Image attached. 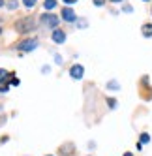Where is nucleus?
<instances>
[{"mask_svg": "<svg viewBox=\"0 0 152 156\" xmlns=\"http://www.w3.org/2000/svg\"><path fill=\"white\" fill-rule=\"evenodd\" d=\"M34 27H36L34 17H25V19H21L17 23V30L19 32H30V30H34Z\"/></svg>", "mask_w": 152, "mask_h": 156, "instance_id": "f257e3e1", "label": "nucleus"}, {"mask_svg": "<svg viewBox=\"0 0 152 156\" xmlns=\"http://www.w3.org/2000/svg\"><path fill=\"white\" fill-rule=\"evenodd\" d=\"M41 23L45 25V27H58V17L57 15H53V13H43L41 15Z\"/></svg>", "mask_w": 152, "mask_h": 156, "instance_id": "f03ea898", "label": "nucleus"}, {"mask_svg": "<svg viewBox=\"0 0 152 156\" xmlns=\"http://www.w3.org/2000/svg\"><path fill=\"white\" fill-rule=\"evenodd\" d=\"M36 47H38V41H36V40H25V41L19 43V51H25V53L34 51Z\"/></svg>", "mask_w": 152, "mask_h": 156, "instance_id": "7ed1b4c3", "label": "nucleus"}, {"mask_svg": "<svg viewBox=\"0 0 152 156\" xmlns=\"http://www.w3.org/2000/svg\"><path fill=\"white\" fill-rule=\"evenodd\" d=\"M62 19L66 21V23H73V21H77L75 12H73L71 8H64V9H62Z\"/></svg>", "mask_w": 152, "mask_h": 156, "instance_id": "20e7f679", "label": "nucleus"}, {"mask_svg": "<svg viewBox=\"0 0 152 156\" xmlns=\"http://www.w3.org/2000/svg\"><path fill=\"white\" fill-rule=\"evenodd\" d=\"M53 41L55 43H64L66 41V32L60 30V28H55L53 30Z\"/></svg>", "mask_w": 152, "mask_h": 156, "instance_id": "39448f33", "label": "nucleus"}, {"mask_svg": "<svg viewBox=\"0 0 152 156\" xmlns=\"http://www.w3.org/2000/svg\"><path fill=\"white\" fill-rule=\"evenodd\" d=\"M83 73H85V68H83L81 64H75V66H71L70 75L73 77V79H81V77H83Z\"/></svg>", "mask_w": 152, "mask_h": 156, "instance_id": "423d86ee", "label": "nucleus"}, {"mask_svg": "<svg viewBox=\"0 0 152 156\" xmlns=\"http://www.w3.org/2000/svg\"><path fill=\"white\" fill-rule=\"evenodd\" d=\"M73 152H75L73 145H64V147H60V154H64V156H70V154H73Z\"/></svg>", "mask_w": 152, "mask_h": 156, "instance_id": "0eeeda50", "label": "nucleus"}, {"mask_svg": "<svg viewBox=\"0 0 152 156\" xmlns=\"http://www.w3.org/2000/svg\"><path fill=\"white\" fill-rule=\"evenodd\" d=\"M141 32H143V36H145V38H150V36H152V23H147V25H143Z\"/></svg>", "mask_w": 152, "mask_h": 156, "instance_id": "6e6552de", "label": "nucleus"}, {"mask_svg": "<svg viewBox=\"0 0 152 156\" xmlns=\"http://www.w3.org/2000/svg\"><path fill=\"white\" fill-rule=\"evenodd\" d=\"M43 6H45V9H53V8L57 6V0H45Z\"/></svg>", "mask_w": 152, "mask_h": 156, "instance_id": "1a4fd4ad", "label": "nucleus"}, {"mask_svg": "<svg viewBox=\"0 0 152 156\" xmlns=\"http://www.w3.org/2000/svg\"><path fill=\"white\" fill-rule=\"evenodd\" d=\"M8 72L4 70V68H0V83H6V79H8Z\"/></svg>", "mask_w": 152, "mask_h": 156, "instance_id": "9d476101", "label": "nucleus"}, {"mask_svg": "<svg viewBox=\"0 0 152 156\" xmlns=\"http://www.w3.org/2000/svg\"><path fill=\"white\" fill-rule=\"evenodd\" d=\"M148 141H150V136H148V133H141V137H139V143L143 145V143H148Z\"/></svg>", "mask_w": 152, "mask_h": 156, "instance_id": "9b49d317", "label": "nucleus"}, {"mask_svg": "<svg viewBox=\"0 0 152 156\" xmlns=\"http://www.w3.org/2000/svg\"><path fill=\"white\" fill-rule=\"evenodd\" d=\"M109 88H111V90H118L120 87H118V83H116V81H109Z\"/></svg>", "mask_w": 152, "mask_h": 156, "instance_id": "f8f14e48", "label": "nucleus"}, {"mask_svg": "<svg viewBox=\"0 0 152 156\" xmlns=\"http://www.w3.org/2000/svg\"><path fill=\"white\" fill-rule=\"evenodd\" d=\"M23 4L26 8H32V6H36V0H23Z\"/></svg>", "mask_w": 152, "mask_h": 156, "instance_id": "ddd939ff", "label": "nucleus"}, {"mask_svg": "<svg viewBox=\"0 0 152 156\" xmlns=\"http://www.w3.org/2000/svg\"><path fill=\"white\" fill-rule=\"evenodd\" d=\"M107 105H109L111 109H113V107H116V100H115V98H109V100H107Z\"/></svg>", "mask_w": 152, "mask_h": 156, "instance_id": "4468645a", "label": "nucleus"}, {"mask_svg": "<svg viewBox=\"0 0 152 156\" xmlns=\"http://www.w3.org/2000/svg\"><path fill=\"white\" fill-rule=\"evenodd\" d=\"M8 8H9V9H15V8H17V0H9V2H8Z\"/></svg>", "mask_w": 152, "mask_h": 156, "instance_id": "2eb2a0df", "label": "nucleus"}, {"mask_svg": "<svg viewBox=\"0 0 152 156\" xmlns=\"http://www.w3.org/2000/svg\"><path fill=\"white\" fill-rule=\"evenodd\" d=\"M122 12H126V13H132V12H133V8L130 6V4H126V6H124V9H122Z\"/></svg>", "mask_w": 152, "mask_h": 156, "instance_id": "dca6fc26", "label": "nucleus"}, {"mask_svg": "<svg viewBox=\"0 0 152 156\" xmlns=\"http://www.w3.org/2000/svg\"><path fill=\"white\" fill-rule=\"evenodd\" d=\"M92 2H94V6H103L105 0H92Z\"/></svg>", "mask_w": 152, "mask_h": 156, "instance_id": "f3484780", "label": "nucleus"}, {"mask_svg": "<svg viewBox=\"0 0 152 156\" xmlns=\"http://www.w3.org/2000/svg\"><path fill=\"white\" fill-rule=\"evenodd\" d=\"M77 25H79L81 28H85V27H86V21H85V19H81V21H77Z\"/></svg>", "mask_w": 152, "mask_h": 156, "instance_id": "a211bd4d", "label": "nucleus"}, {"mask_svg": "<svg viewBox=\"0 0 152 156\" xmlns=\"http://www.w3.org/2000/svg\"><path fill=\"white\" fill-rule=\"evenodd\" d=\"M12 85H13V87H17V85H19V79H15V77H12Z\"/></svg>", "mask_w": 152, "mask_h": 156, "instance_id": "6ab92c4d", "label": "nucleus"}, {"mask_svg": "<svg viewBox=\"0 0 152 156\" xmlns=\"http://www.w3.org/2000/svg\"><path fill=\"white\" fill-rule=\"evenodd\" d=\"M77 0H64V4H75Z\"/></svg>", "mask_w": 152, "mask_h": 156, "instance_id": "aec40b11", "label": "nucleus"}, {"mask_svg": "<svg viewBox=\"0 0 152 156\" xmlns=\"http://www.w3.org/2000/svg\"><path fill=\"white\" fill-rule=\"evenodd\" d=\"M124 156H133V154L132 152H124Z\"/></svg>", "mask_w": 152, "mask_h": 156, "instance_id": "412c9836", "label": "nucleus"}, {"mask_svg": "<svg viewBox=\"0 0 152 156\" xmlns=\"http://www.w3.org/2000/svg\"><path fill=\"white\" fill-rule=\"evenodd\" d=\"M111 2H122V0H111Z\"/></svg>", "mask_w": 152, "mask_h": 156, "instance_id": "4be33fe9", "label": "nucleus"}, {"mask_svg": "<svg viewBox=\"0 0 152 156\" xmlns=\"http://www.w3.org/2000/svg\"><path fill=\"white\" fill-rule=\"evenodd\" d=\"M2 4H4V0H0V6H2Z\"/></svg>", "mask_w": 152, "mask_h": 156, "instance_id": "5701e85b", "label": "nucleus"}, {"mask_svg": "<svg viewBox=\"0 0 152 156\" xmlns=\"http://www.w3.org/2000/svg\"><path fill=\"white\" fill-rule=\"evenodd\" d=\"M47 156H53V154H47Z\"/></svg>", "mask_w": 152, "mask_h": 156, "instance_id": "b1692460", "label": "nucleus"}, {"mask_svg": "<svg viewBox=\"0 0 152 156\" xmlns=\"http://www.w3.org/2000/svg\"><path fill=\"white\" fill-rule=\"evenodd\" d=\"M0 32H2V28H0Z\"/></svg>", "mask_w": 152, "mask_h": 156, "instance_id": "393cba45", "label": "nucleus"}, {"mask_svg": "<svg viewBox=\"0 0 152 156\" xmlns=\"http://www.w3.org/2000/svg\"><path fill=\"white\" fill-rule=\"evenodd\" d=\"M145 2H148V0H145Z\"/></svg>", "mask_w": 152, "mask_h": 156, "instance_id": "a878e982", "label": "nucleus"}, {"mask_svg": "<svg viewBox=\"0 0 152 156\" xmlns=\"http://www.w3.org/2000/svg\"><path fill=\"white\" fill-rule=\"evenodd\" d=\"M150 13H152V9H150Z\"/></svg>", "mask_w": 152, "mask_h": 156, "instance_id": "bb28decb", "label": "nucleus"}]
</instances>
